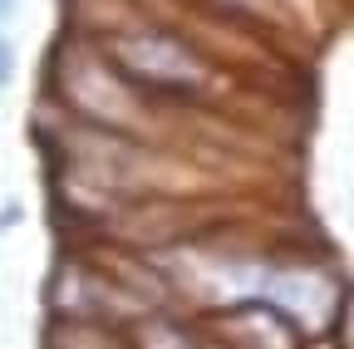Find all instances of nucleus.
<instances>
[{"instance_id":"423d86ee","label":"nucleus","mask_w":354,"mask_h":349,"mask_svg":"<svg viewBox=\"0 0 354 349\" xmlns=\"http://www.w3.org/2000/svg\"><path fill=\"white\" fill-rule=\"evenodd\" d=\"M10 79H15V39L0 35V89H10Z\"/></svg>"},{"instance_id":"f03ea898","label":"nucleus","mask_w":354,"mask_h":349,"mask_svg":"<svg viewBox=\"0 0 354 349\" xmlns=\"http://www.w3.org/2000/svg\"><path fill=\"white\" fill-rule=\"evenodd\" d=\"M104 55L123 69V79L133 89H143L153 104H167V99H202L207 84H212V64L187 45L183 35H172L162 25H128L109 39H99Z\"/></svg>"},{"instance_id":"39448f33","label":"nucleus","mask_w":354,"mask_h":349,"mask_svg":"<svg viewBox=\"0 0 354 349\" xmlns=\"http://www.w3.org/2000/svg\"><path fill=\"white\" fill-rule=\"evenodd\" d=\"M128 349H207V334L177 310H143L123 330Z\"/></svg>"},{"instance_id":"20e7f679","label":"nucleus","mask_w":354,"mask_h":349,"mask_svg":"<svg viewBox=\"0 0 354 349\" xmlns=\"http://www.w3.org/2000/svg\"><path fill=\"white\" fill-rule=\"evenodd\" d=\"M207 330L221 349H300L305 344L295 320H286L271 300H241V305H227V310H212Z\"/></svg>"},{"instance_id":"0eeeda50","label":"nucleus","mask_w":354,"mask_h":349,"mask_svg":"<svg viewBox=\"0 0 354 349\" xmlns=\"http://www.w3.org/2000/svg\"><path fill=\"white\" fill-rule=\"evenodd\" d=\"M25 222V207L20 202H6V207H0V232H10V227H20Z\"/></svg>"},{"instance_id":"6e6552de","label":"nucleus","mask_w":354,"mask_h":349,"mask_svg":"<svg viewBox=\"0 0 354 349\" xmlns=\"http://www.w3.org/2000/svg\"><path fill=\"white\" fill-rule=\"evenodd\" d=\"M10 10H15V0H0V20H6Z\"/></svg>"},{"instance_id":"f257e3e1","label":"nucleus","mask_w":354,"mask_h":349,"mask_svg":"<svg viewBox=\"0 0 354 349\" xmlns=\"http://www.w3.org/2000/svg\"><path fill=\"white\" fill-rule=\"evenodd\" d=\"M50 74H55V84H59V104H64L79 123L109 128V133H123V138L148 143V138H143V123H148V113H153V99L123 79V69L104 55L99 39H88V35L59 39Z\"/></svg>"},{"instance_id":"7ed1b4c3","label":"nucleus","mask_w":354,"mask_h":349,"mask_svg":"<svg viewBox=\"0 0 354 349\" xmlns=\"http://www.w3.org/2000/svg\"><path fill=\"white\" fill-rule=\"evenodd\" d=\"M261 300H271L286 320H295V330L305 339L335 334L339 320H344V305H349L339 271H330L325 261H315V256H300V261H276L271 256Z\"/></svg>"}]
</instances>
